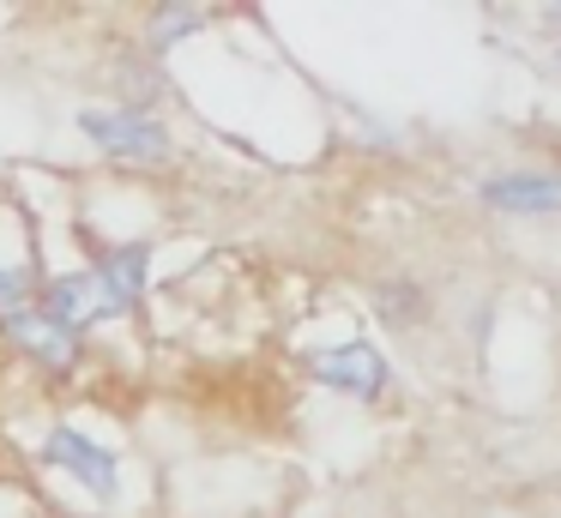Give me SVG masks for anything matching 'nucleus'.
Wrapping results in <instances>:
<instances>
[{
	"label": "nucleus",
	"instance_id": "nucleus-1",
	"mask_svg": "<svg viewBox=\"0 0 561 518\" xmlns=\"http://www.w3.org/2000/svg\"><path fill=\"white\" fill-rule=\"evenodd\" d=\"M79 127L115 157H139V163H170L175 139L163 120H151L146 108H79Z\"/></svg>",
	"mask_w": 561,
	"mask_h": 518
},
{
	"label": "nucleus",
	"instance_id": "nucleus-2",
	"mask_svg": "<svg viewBox=\"0 0 561 518\" xmlns=\"http://www.w3.org/2000/svg\"><path fill=\"white\" fill-rule=\"evenodd\" d=\"M43 464L73 470V476L85 482L98 500H115V494H122V476H115V452H110V446H98L91 434H79V428H49V440H43Z\"/></svg>",
	"mask_w": 561,
	"mask_h": 518
},
{
	"label": "nucleus",
	"instance_id": "nucleus-3",
	"mask_svg": "<svg viewBox=\"0 0 561 518\" xmlns=\"http://www.w3.org/2000/svg\"><path fill=\"white\" fill-rule=\"evenodd\" d=\"M314 373H320L327 385H339V392H356V398H375L380 385H387V361H380V349H368V344L320 349V356H314Z\"/></svg>",
	"mask_w": 561,
	"mask_h": 518
},
{
	"label": "nucleus",
	"instance_id": "nucleus-4",
	"mask_svg": "<svg viewBox=\"0 0 561 518\" xmlns=\"http://www.w3.org/2000/svg\"><path fill=\"white\" fill-rule=\"evenodd\" d=\"M483 205H495V211H561V175H495L483 181Z\"/></svg>",
	"mask_w": 561,
	"mask_h": 518
},
{
	"label": "nucleus",
	"instance_id": "nucleus-5",
	"mask_svg": "<svg viewBox=\"0 0 561 518\" xmlns=\"http://www.w3.org/2000/svg\"><path fill=\"white\" fill-rule=\"evenodd\" d=\"M115 308L110 289H103L98 272H79V277H55L49 284V301H43V313H49L55 325H67L73 332V320H91V313Z\"/></svg>",
	"mask_w": 561,
	"mask_h": 518
},
{
	"label": "nucleus",
	"instance_id": "nucleus-6",
	"mask_svg": "<svg viewBox=\"0 0 561 518\" xmlns=\"http://www.w3.org/2000/svg\"><path fill=\"white\" fill-rule=\"evenodd\" d=\"M7 332H13V344H25L37 361H49V368H67V361H73V332L55 325L49 313H7Z\"/></svg>",
	"mask_w": 561,
	"mask_h": 518
},
{
	"label": "nucleus",
	"instance_id": "nucleus-7",
	"mask_svg": "<svg viewBox=\"0 0 561 518\" xmlns=\"http://www.w3.org/2000/svg\"><path fill=\"white\" fill-rule=\"evenodd\" d=\"M146 272H151L146 253L127 248V253H115V260H103V272H98V277H103V289H110L115 308H127V301H134L139 289H146Z\"/></svg>",
	"mask_w": 561,
	"mask_h": 518
},
{
	"label": "nucleus",
	"instance_id": "nucleus-8",
	"mask_svg": "<svg viewBox=\"0 0 561 518\" xmlns=\"http://www.w3.org/2000/svg\"><path fill=\"white\" fill-rule=\"evenodd\" d=\"M19 301H25V277H19V272H0V308L19 313Z\"/></svg>",
	"mask_w": 561,
	"mask_h": 518
}]
</instances>
